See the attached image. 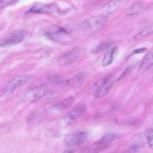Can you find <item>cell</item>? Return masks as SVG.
Here are the masks:
<instances>
[{
  "label": "cell",
  "instance_id": "cell-14",
  "mask_svg": "<svg viewBox=\"0 0 153 153\" xmlns=\"http://www.w3.org/2000/svg\"><path fill=\"white\" fill-rule=\"evenodd\" d=\"M144 4L142 2H137L133 4L125 12V15L127 16H131L135 15L143 9Z\"/></svg>",
  "mask_w": 153,
  "mask_h": 153
},
{
  "label": "cell",
  "instance_id": "cell-10",
  "mask_svg": "<svg viewBox=\"0 0 153 153\" xmlns=\"http://www.w3.org/2000/svg\"><path fill=\"white\" fill-rule=\"evenodd\" d=\"M119 48L115 46L108 49L105 53L103 59L102 65L107 67L110 65L115 59L118 53Z\"/></svg>",
  "mask_w": 153,
  "mask_h": 153
},
{
  "label": "cell",
  "instance_id": "cell-17",
  "mask_svg": "<svg viewBox=\"0 0 153 153\" xmlns=\"http://www.w3.org/2000/svg\"><path fill=\"white\" fill-rule=\"evenodd\" d=\"M74 101V98L69 97L62 101L56 106V108L60 110H63L70 106Z\"/></svg>",
  "mask_w": 153,
  "mask_h": 153
},
{
  "label": "cell",
  "instance_id": "cell-5",
  "mask_svg": "<svg viewBox=\"0 0 153 153\" xmlns=\"http://www.w3.org/2000/svg\"><path fill=\"white\" fill-rule=\"evenodd\" d=\"M26 34V31L24 30L15 32L5 39L1 44V47L9 46L17 44L24 39Z\"/></svg>",
  "mask_w": 153,
  "mask_h": 153
},
{
  "label": "cell",
  "instance_id": "cell-15",
  "mask_svg": "<svg viewBox=\"0 0 153 153\" xmlns=\"http://www.w3.org/2000/svg\"><path fill=\"white\" fill-rule=\"evenodd\" d=\"M68 34V33L66 30L60 28L55 31L46 33V35L50 39L56 40H59L60 37H64Z\"/></svg>",
  "mask_w": 153,
  "mask_h": 153
},
{
  "label": "cell",
  "instance_id": "cell-23",
  "mask_svg": "<svg viewBox=\"0 0 153 153\" xmlns=\"http://www.w3.org/2000/svg\"><path fill=\"white\" fill-rule=\"evenodd\" d=\"M15 0H1L0 2V7L1 8L9 5L13 2Z\"/></svg>",
  "mask_w": 153,
  "mask_h": 153
},
{
  "label": "cell",
  "instance_id": "cell-26",
  "mask_svg": "<svg viewBox=\"0 0 153 153\" xmlns=\"http://www.w3.org/2000/svg\"><path fill=\"white\" fill-rule=\"evenodd\" d=\"M152 78H153V75H152Z\"/></svg>",
  "mask_w": 153,
  "mask_h": 153
},
{
  "label": "cell",
  "instance_id": "cell-4",
  "mask_svg": "<svg viewBox=\"0 0 153 153\" xmlns=\"http://www.w3.org/2000/svg\"><path fill=\"white\" fill-rule=\"evenodd\" d=\"M30 79L29 76L25 75H20L10 80L3 88V91L7 94L12 92L16 89L23 86Z\"/></svg>",
  "mask_w": 153,
  "mask_h": 153
},
{
  "label": "cell",
  "instance_id": "cell-9",
  "mask_svg": "<svg viewBox=\"0 0 153 153\" xmlns=\"http://www.w3.org/2000/svg\"><path fill=\"white\" fill-rule=\"evenodd\" d=\"M53 4H37L34 5L25 12L26 13H51L55 10Z\"/></svg>",
  "mask_w": 153,
  "mask_h": 153
},
{
  "label": "cell",
  "instance_id": "cell-13",
  "mask_svg": "<svg viewBox=\"0 0 153 153\" xmlns=\"http://www.w3.org/2000/svg\"><path fill=\"white\" fill-rule=\"evenodd\" d=\"M123 1V0H112L103 7V10L107 13H113L120 6Z\"/></svg>",
  "mask_w": 153,
  "mask_h": 153
},
{
  "label": "cell",
  "instance_id": "cell-22",
  "mask_svg": "<svg viewBox=\"0 0 153 153\" xmlns=\"http://www.w3.org/2000/svg\"><path fill=\"white\" fill-rule=\"evenodd\" d=\"M109 146L108 144L100 145V146L97 147L94 150V152L95 153L99 152L107 148Z\"/></svg>",
  "mask_w": 153,
  "mask_h": 153
},
{
  "label": "cell",
  "instance_id": "cell-20",
  "mask_svg": "<svg viewBox=\"0 0 153 153\" xmlns=\"http://www.w3.org/2000/svg\"><path fill=\"white\" fill-rule=\"evenodd\" d=\"M146 136L150 149L153 150V129H150L147 130Z\"/></svg>",
  "mask_w": 153,
  "mask_h": 153
},
{
  "label": "cell",
  "instance_id": "cell-25",
  "mask_svg": "<svg viewBox=\"0 0 153 153\" xmlns=\"http://www.w3.org/2000/svg\"><path fill=\"white\" fill-rule=\"evenodd\" d=\"M139 148V146L136 145L132 146L130 148L131 150L133 151L137 150Z\"/></svg>",
  "mask_w": 153,
  "mask_h": 153
},
{
  "label": "cell",
  "instance_id": "cell-8",
  "mask_svg": "<svg viewBox=\"0 0 153 153\" xmlns=\"http://www.w3.org/2000/svg\"><path fill=\"white\" fill-rule=\"evenodd\" d=\"M86 107L83 105L76 106L65 117V120L68 124L73 123L83 113Z\"/></svg>",
  "mask_w": 153,
  "mask_h": 153
},
{
  "label": "cell",
  "instance_id": "cell-11",
  "mask_svg": "<svg viewBox=\"0 0 153 153\" xmlns=\"http://www.w3.org/2000/svg\"><path fill=\"white\" fill-rule=\"evenodd\" d=\"M119 134L113 133H108L102 136L94 143L96 145L108 144L119 138Z\"/></svg>",
  "mask_w": 153,
  "mask_h": 153
},
{
  "label": "cell",
  "instance_id": "cell-24",
  "mask_svg": "<svg viewBox=\"0 0 153 153\" xmlns=\"http://www.w3.org/2000/svg\"><path fill=\"white\" fill-rule=\"evenodd\" d=\"M146 50L147 49L146 48H142L134 50L133 53L134 54H140L145 52Z\"/></svg>",
  "mask_w": 153,
  "mask_h": 153
},
{
  "label": "cell",
  "instance_id": "cell-19",
  "mask_svg": "<svg viewBox=\"0 0 153 153\" xmlns=\"http://www.w3.org/2000/svg\"><path fill=\"white\" fill-rule=\"evenodd\" d=\"M153 30V27L149 26L142 30L136 35L134 36L133 39L134 41H137L142 39L151 33Z\"/></svg>",
  "mask_w": 153,
  "mask_h": 153
},
{
  "label": "cell",
  "instance_id": "cell-21",
  "mask_svg": "<svg viewBox=\"0 0 153 153\" xmlns=\"http://www.w3.org/2000/svg\"><path fill=\"white\" fill-rule=\"evenodd\" d=\"M133 68L132 66L128 67L121 75L117 78V80L118 81H120L125 77L131 72L133 69Z\"/></svg>",
  "mask_w": 153,
  "mask_h": 153
},
{
  "label": "cell",
  "instance_id": "cell-16",
  "mask_svg": "<svg viewBox=\"0 0 153 153\" xmlns=\"http://www.w3.org/2000/svg\"><path fill=\"white\" fill-rule=\"evenodd\" d=\"M85 78V74L83 72L77 73L71 79L72 85L75 87H79L83 83Z\"/></svg>",
  "mask_w": 153,
  "mask_h": 153
},
{
  "label": "cell",
  "instance_id": "cell-6",
  "mask_svg": "<svg viewBox=\"0 0 153 153\" xmlns=\"http://www.w3.org/2000/svg\"><path fill=\"white\" fill-rule=\"evenodd\" d=\"M111 77V76L108 75L102 79L100 85L94 93L95 98H100L106 95L111 86V84L109 83Z\"/></svg>",
  "mask_w": 153,
  "mask_h": 153
},
{
  "label": "cell",
  "instance_id": "cell-7",
  "mask_svg": "<svg viewBox=\"0 0 153 153\" xmlns=\"http://www.w3.org/2000/svg\"><path fill=\"white\" fill-rule=\"evenodd\" d=\"M79 54V50L75 48L60 57L58 59V63L62 66L68 65L75 62L78 58Z\"/></svg>",
  "mask_w": 153,
  "mask_h": 153
},
{
  "label": "cell",
  "instance_id": "cell-18",
  "mask_svg": "<svg viewBox=\"0 0 153 153\" xmlns=\"http://www.w3.org/2000/svg\"><path fill=\"white\" fill-rule=\"evenodd\" d=\"M113 43L112 41H107L98 45L94 49L92 52L94 53L98 54L101 53L108 48Z\"/></svg>",
  "mask_w": 153,
  "mask_h": 153
},
{
  "label": "cell",
  "instance_id": "cell-1",
  "mask_svg": "<svg viewBox=\"0 0 153 153\" xmlns=\"http://www.w3.org/2000/svg\"><path fill=\"white\" fill-rule=\"evenodd\" d=\"M108 20L104 15H100L92 17L83 21L78 26L79 30L85 31L91 30H99L106 24Z\"/></svg>",
  "mask_w": 153,
  "mask_h": 153
},
{
  "label": "cell",
  "instance_id": "cell-12",
  "mask_svg": "<svg viewBox=\"0 0 153 153\" xmlns=\"http://www.w3.org/2000/svg\"><path fill=\"white\" fill-rule=\"evenodd\" d=\"M153 65V50L148 53L144 57L140 64L139 70L146 71Z\"/></svg>",
  "mask_w": 153,
  "mask_h": 153
},
{
  "label": "cell",
  "instance_id": "cell-3",
  "mask_svg": "<svg viewBox=\"0 0 153 153\" xmlns=\"http://www.w3.org/2000/svg\"><path fill=\"white\" fill-rule=\"evenodd\" d=\"M88 135L85 131H79L67 134L64 137V141L68 146H73L80 144L87 140Z\"/></svg>",
  "mask_w": 153,
  "mask_h": 153
},
{
  "label": "cell",
  "instance_id": "cell-2",
  "mask_svg": "<svg viewBox=\"0 0 153 153\" xmlns=\"http://www.w3.org/2000/svg\"><path fill=\"white\" fill-rule=\"evenodd\" d=\"M48 89V86L44 84L34 86L26 91L24 94V99L27 102H33L45 95Z\"/></svg>",
  "mask_w": 153,
  "mask_h": 153
}]
</instances>
